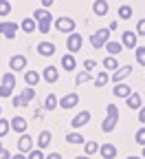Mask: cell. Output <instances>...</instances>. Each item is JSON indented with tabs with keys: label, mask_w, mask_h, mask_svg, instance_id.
<instances>
[{
	"label": "cell",
	"mask_w": 145,
	"mask_h": 159,
	"mask_svg": "<svg viewBox=\"0 0 145 159\" xmlns=\"http://www.w3.org/2000/svg\"><path fill=\"white\" fill-rule=\"evenodd\" d=\"M117 122H119V108L114 104H108V115H106V119H103V124H101V130L103 133H112L117 128Z\"/></svg>",
	"instance_id": "2"
},
{
	"label": "cell",
	"mask_w": 145,
	"mask_h": 159,
	"mask_svg": "<svg viewBox=\"0 0 145 159\" xmlns=\"http://www.w3.org/2000/svg\"><path fill=\"white\" fill-rule=\"evenodd\" d=\"M13 86H15V75L5 73L2 75V84H0V97H9L13 93Z\"/></svg>",
	"instance_id": "3"
},
{
	"label": "cell",
	"mask_w": 145,
	"mask_h": 159,
	"mask_svg": "<svg viewBox=\"0 0 145 159\" xmlns=\"http://www.w3.org/2000/svg\"><path fill=\"white\" fill-rule=\"evenodd\" d=\"M24 82H27V86H35V84H40V75H37V71H27L24 73Z\"/></svg>",
	"instance_id": "23"
},
{
	"label": "cell",
	"mask_w": 145,
	"mask_h": 159,
	"mask_svg": "<svg viewBox=\"0 0 145 159\" xmlns=\"http://www.w3.org/2000/svg\"><path fill=\"white\" fill-rule=\"evenodd\" d=\"M55 29L62 33H75V20L73 18H55Z\"/></svg>",
	"instance_id": "5"
},
{
	"label": "cell",
	"mask_w": 145,
	"mask_h": 159,
	"mask_svg": "<svg viewBox=\"0 0 145 159\" xmlns=\"http://www.w3.org/2000/svg\"><path fill=\"white\" fill-rule=\"evenodd\" d=\"M134 51H136V53H134V55H136V62H139L141 66H145V47H136Z\"/></svg>",
	"instance_id": "32"
},
{
	"label": "cell",
	"mask_w": 145,
	"mask_h": 159,
	"mask_svg": "<svg viewBox=\"0 0 145 159\" xmlns=\"http://www.w3.org/2000/svg\"><path fill=\"white\" fill-rule=\"evenodd\" d=\"M90 117H92V115H90L88 111H81L79 115L73 117V122H70V124H73V128H81V126H86V124L90 122Z\"/></svg>",
	"instance_id": "8"
},
{
	"label": "cell",
	"mask_w": 145,
	"mask_h": 159,
	"mask_svg": "<svg viewBox=\"0 0 145 159\" xmlns=\"http://www.w3.org/2000/svg\"><path fill=\"white\" fill-rule=\"evenodd\" d=\"M9 11H11V2H7V0H0V16H9Z\"/></svg>",
	"instance_id": "36"
},
{
	"label": "cell",
	"mask_w": 145,
	"mask_h": 159,
	"mask_svg": "<svg viewBox=\"0 0 145 159\" xmlns=\"http://www.w3.org/2000/svg\"><path fill=\"white\" fill-rule=\"evenodd\" d=\"M136 35H145V18L143 20H139V25H136V31H134Z\"/></svg>",
	"instance_id": "38"
},
{
	"label": "cell",
	"mask_w": 145,
	"mask_h": 159,
	"mask_svg": "<svg viewBox=\"0 0 145 159\" xmlns=\"http://www.w3.org/2000/svg\"><path fill=\"white\" fill-rule=\"evenodd\" d=\"M2 150H5V146H2V142H0V152H2Z\"/></svg>",
	"instance_id": "48"
},
{
	"label": "cell",
	"mask_w": 145,
	"mask_h": 159,
	"mask_svg": "<svg viewBox=\"0 0 145 159\" xmlns=\"http://www.w3.org/2000/svg\"><path fill=\"white\" fill-rule=\"evenodd\" d=\"M75 159H90L88 155H79V157H75Z\"/></svg>",
	"instance_id": "46"
},
{
	"label": "cell",
	"mask_w": 145,
	"mask_h": 159,
	"mask_svg": "<svg viewBox=\"0 0 145 159\" xmlns=\"http://www.w3.org/2000/svg\"><path fill=\"white\" fill-rule=\"evenodd\" d=\"M126 104H128V108L139 111V108H141V104H143V99H141V95H139V93H132V95L126 99Z\"/></svg>",
	"instance_id": "21"
},
{
	"label": "cell",
	"mask_w": 145,
	"mask_h": 159,
	"mask_svg": "<svg viewBox=\"0 0 145 159\" xmlns=\"http://www.w3.org/2000/svg\"><path fill=\"white\" fill-rule=\"evenodd\" d=\"M108 9H110V5H108V0H95L92 2V11H95V16H106L108 13Z\"/></svg>",
	"instance_id": "13"
},
{
	"label": "cell",
	"mask_w": 145,
	"mask_h": 159,
	"mask_svg": "<svg viewBox=\"0 0 145 159\" xmlns=\"http://www.w3.org/2000/svg\"><path fill=\"white\" fill-rule=\"evenodd\" d=\"M33 20L37 22V29H40V33H49V31H51L53 16H51L46 9H35V13H33Z\"/></svg>",
	"instance_id": "1"
},
{
	"label": "cell",
	"mask_w": 145,
	"mask_h": 159,
	"mask_svg": "<svg viewBox=\"0 0 145 159\" xmlns=\"http://www.w3.org/2000/svg\"><path fill=\"white\" fill-rule=\"evenodd\" d=\"M13 106H20V108H22V106H27V102H24L20 95H15V97H13Z\"/></svg>",
	"instance_id": "40"
},
{
	"label": "cell",
	"mask_w": 145,
	"mask_h": 159,
	"mask_svg": "<svg viewBox=\"0 0 145 159\" xmlns=\"http://www.w3.org/2000/svg\"><path fill=\"white\" fill-rule=\"evenodd\" d=\"M134 142H136L139 146H145V128H139V130H136V135H134Z\"/></svg>",
	"instance_id": "34"
},
{
	"label": "cell",
	"mask_w": 145,
	"mask_h": 159,
	"mask_svg": "<svg viewBox=\"0 0 145 159\" xmlns=\"http://www.w3.org/2000/svg\"><path fill=\"white\" fill-rule=\"evenodd\" d=\"M84 150H86L88 157H92L95 152H99V144H97V142H86V144H84Z\"/></svg>",
	"instance_id": "30"
},
{
	"label": "cell",
	"mask_w": 145,
	"mask_h": 159,
	"mask_svg": "<svg viewBox=\"0 0 145 159\" xmlns=\"http://www.w3.org/2000/svg\"><path fill=\"white\" fill-rule=\"evenodd\" d=\"M81 42H84V40H81L79 33H70V35L66 38V49H68L70 53H77V51L81 49Z\"/></svg>",
	"instance_id": "7"
},
{
	"label": "cell",
	"mask_w": 145,
	"mask_h": 159,
	"mask_svg": "<svg viewBox=\"0 0 145 159\" xmlns=\"http://www.w3.org/2000/svg\"><path fill=\"white\" fill-rule=\"evenodd\" d=\"M62 66L73 73V71L77 69V60H75V55H73V53H66L64 57H62Z\"/></svg>",
	"instance_id": "19"
},
{
	"label": "cell",
	"mask_w": 145,
	"mask_h": 159,
	"mask_svg": "<svg viewBox=\"0 0 145 159\" xmlns=\"http://www.w3.org/2000/svg\"><path fill=\"white\" fill-rule=\"evenodd\" d=\"M9 66H11V71H22L27 66V57L24 55H13L9 60Z\"/></svg>",
	"instance_id": "15"
},
{
	"label": "cell",
	"mask_w": 145,
	"mask_h": 159,
	"mask_svg": "<svg viewBox=\"0 0 145 159\" xmlns=\"http://www.w3.org/2000/svg\"><path fill=\"white\" fill-rule=\"evenodd\" d=\"M0 115H2V106H0Z\"/></svg>",
	"instance_id": "50"
},
{
	"label": "cell",
	"mask_w": 145,
	"mask_h": 159,
	"mask_svg": "<svg viewBox=\"0 0 145 159\" xmlns=\"http://www.w3.org/2000/svg\"><path fill=\"white\" fill-rule=\"evenodd\" d=\"M33 150V139L24 133L22 137L18 139V152H31Z\"/></svg>",
	"instance_id": "10"
},
{
	"label": "cell",
	"mask_w": 145,
	"mask_h": 159,
	"mask_svg": "<svg viewBox=\"0 0 145 159\" xmlns=\"http://www.w3.org/2000/svg\"><path fill=\"white\" fill-rule=\"evenodd\" d=\"M11 159H27V157H24V152H18V155H13Z\"/></svg>",
	"instance_id": "45"
},
{
	"label": "cell",
	"mask_w": 145,
	"mask_h": 159,
	"mask_svg": "<svg viewBox=\"0 0 145 159\" xmlns=\"http://www.w3.org/2000/svg\"><path fill=\"white\" fill-rule=\"evenodd\" d=\"M119 18H123V20L132 18V7H130V5H121V7H119Z\"/></svg>",
	"instance_id": "31"
},
{
	"label": "cell",
	"mask_w": 145,
	"mask_h": 159,
	"mask_svg": "<svg viewBox=\"0 0 145 159\" xmlns=\"http://www.w3.org/2000/svg\"><path fill=\"white\" fill-rule=\"evenodd\" d=\"M37 53L44 55V57L55 55V44H53V42H40V44H37Z\"/></svg>",
	"instance_id": "17"
},
{
	"label": "cell",
	"mask_w": 145,
	"mask_h": 159,
	"mask_svg": "<svg viewBox=\"0 0 145 159\" xmlns=\"http://www.w3.org/2000/svg\"><path fill=\"white\" fill-rule=\"evenodd\" d=\"M106 84H108V71H101V73L95 77V86L101 89V86H106Z\"/></svg>",
	"instance_id": "27"
},
{
	"label": "cell",
	"mask_w": 145,
	"mask_h": 159,
	"mask_svg": "<svg viewBox=\"0 0 145 159\" xmlns=\"http://www.w3.org/2000/svg\"><path fill=\"white\" fill-rule=\"evenodd\" d=\"M0 159H11V152H9V150L5 148L2 152H0Z\"/></svg>",
	"instance_id": "43"
},
{
	"label": "cell",
	"mask_w": 145,
	"mask_h": 159,
	"mask_svg": "<svg viewBox=\"0 0 145 159\" xmlns=\"http://www.w3.org/2000/svg\"><path fill=\"white\" fill-rule=\"evenodd\" d=\"M139 122H141V124H145V106H141V108H139Z\"/></svg>",
	"instance_id": "42"
},
{
	"label": "cell",
	"mask_w": 145,
	"mask_h": 159,
	"mask_svg": "<svg viewBox=\"0 0 145 159\" xmlns=\"http://www.w3.org/2000/svg\"><path fill=\"white\" fill-rule=\"evenodd\" d=\"M143 159H145V146H143Z\"/></svg>",
	"instance_id": "49"
},
{
	"label": "cell",
	"mask_w": 145,
	"mask_h": 159,
	"mask_svg": "<svg viewBox=\"0 0 145 159\" xmlns=\"http://www.w3.org/2000/svg\"><path fill=\"white\" fill-rule=\"evenodd\" d=\"M35 27H37V22L33 18H27V20H22V25H20V29H22L24 33H33L35 31Z\"/></svg>",
	"instance_id": "24"
},
{
	"label": "cell",
	"mask_w": 145,
	"mask_h": 159,
	"mask_svg": "<svg viewBox=\"0 0 145 159\" xmlns=\"http://www.w3.org/2000/svg\"><path fill=\"white\" fill-rule=\"evenodd\" d=\"M77 104H79V95L77 93H68V95H64V97L59 99V106L62 108H73Z\"/></svg>",
	"instance_id": "9"
},
{
	"label": "cell",
	"mask_w": 145,
	"mask_h": 159,
	"mask_svg": "<svg viewBox=\"0 0 145 159\" xmlns=\"http://www.w3.org/2000/svg\"><path fill=\"white\" fill-rule=\"evenodd\" d=\"M112 93H114V97H126V99H128V97L132 95V89H130L128 84H123V82H119V84H117V86L112 89Z\"/></svg>",
	"instance_id": "16"
},
{
	"label": "cell",
	"mask_w": 145,
	"mask_h": 159,
	"mask_svg": "<svg viewBox=\"0 0 145 159\" xmlns=\"http://www.w3.org/2000/svg\"><path fill=\"white\" fill-rule=\"evenodd\" d=\"M51 133L49 130H44V133H40V137H37V148L42 150V148H46V146H51Z\"/></svg>",
	"instance_id": "22"
},
{
	"label": "cell",
	"mask_w": 145,
	"mask_h": 159,
	"mask_svg": "<svg viewBox=\"0 0 145 159\" xmlns=\"http://www.w3.org/2000/svg\"><path fill=\"white\" fill-rule=\"evenodd\" d=\"M103 69H106V71H117L119 69V64H117V57H106V60H103Z\"/></svg>",
	"instance_id": "28"
},
{
	"label": "cell",
	"mask_w": 145,
	"mask_h": 159,
	"mask_svg": "<svg viewBox=\"0 0 145 159\" xmlns=\"http://www.w3.org/2000/svg\"><path fill=\"white\" fill-rule=\"evenodd\" d=\"M130 73H132V66H130V64H126V66H119V69L112 73V80L119 84V82H123V80H126Z\"/></svg>",
	"instance_id": "11"
},
{
	"label": "cell",
	"mask_w": 145,
	"mask_h": 159,
	"mask_svg": "<svg viewBox=\"0 0 145 159\" xmlns=\"http://www.w3.org/2000/svg\"><path fill=\"white\" fill-rule=\"evenodd\" d=\"M42 77L46 80L49 84H55L57 80H59V71H57L55 66H46V69H44V75H42Z\"/></svg>",
	"instance_id": "18"
},
{
	"label": "cell",
	"mask_w": 145,
	"mask_h": 159,
	"mask_svg": "<svg viewBox=\"0 0 145 159\" xmlns=\"http://www.w3.org/2000/svg\"><path fill=\"white\" fill-rule=\"evenodd\" d=\"M121 44L126 49H136V33L134 31H126L123 38H121Z\"/></svg>",
	"instance_id": "14"
},
{
	"label": "cell",
	"mask_w": 145,
	"mask_h": 159,
	"mask_svg": "<svg viewBox=\"0 0 145 159\" xmlns=\"http://www.w3.org/2000/svg\"><path fill=\"white\" fill-rule=\"evenodd\" d=\"M128 159H143V157H136V155H132V157H128Z\"/></svg>",
	"instance_id": "47"
},
{
	"label": "cell",
	"mask_w": 145,
	"mask_h": 159,
	"mask_svg": "<svg viewBox=\"0 0 145 159\" xmlns=\"http://www.w3.org/2000/svg\"><path fill=\"white\" fill-rule=\"evenodd\" d=\"M18 22H0V35H5L7 40H13L18 33Z\"/></svg>",
	"instance_id": "6"
},
{
	"label": "cell",
	"mask_w": 145,
	"mask_h": 159,
	"mask_svg": "<svg viewBox=\"0 0 145 159\" xmlns=\"http://www.w3.org/2000/svg\"><path fill=\"white\" fill-rule=\"evenodd\" d=\"M108 35H110V29H99V31H95V35L90 38V44H92L95 49L106 47V44H108Z\"/></svg>",
	"instance_id": "4"
},
{
	"label": "cell",
	"mask_w": 145,
	"mask_h": 159,
	"mask_svg": "<svg viewBox=\"0 0 145 159\" xmlns=\"http://www.w3.org/2000/svg\"><path fill=\"white\" fill-rule=\"evenodd\" d=\"M44 159H62V155H59V152H51V155L44 157Z\"/></svg>",
	"instance_id": "44"
},
{
	"label": "cell",
	"mask_w": 145,
	"mask_h": 159,
	"mask_svg": "<svg viewBox=\"0 0 145 159\" xmlns=\"http://www.w3.org/2000/svg\"><path fill=\"white\" fill-rule=\"evenodd\" d=\"M106 49H108V53H110V55L114 57L117 53H121V51H123V44H121V42H110V40H108Z\"/></svg>",
	"instance_id": "25"
},
{
	"label": "cell",
	"mask_w": 145,
	"mask_h": 159,
	"mask_svg": "<svg viewBox=\"0 0 145 159\" xmlns=\"http://www.w3.org/2000/svg\"><path fill=\"white\" fill-rule=\"evenodd\" d=\"M9 130H11V122H7V119H0V137H5Z\"/></svg>",
	"instance_id": "35"
},
{
	"label": "cell",
	"mask_w": 145,
	"mask_h": 159,
	"mask_svg": "<svg viewBox=\"0 0 145 159\" xmlns=\"http://www.w3.org/2000/svg\"><path fill=\"white\" fill-rule=\"evenodd\" d=\"M27 126H29V124H27L24 117H13V119H11V130H15L18 135H20V133L24 135V133H27Z\"/></svg>",
	"instance_id": "12"
},
{
	"label": "cell",
	"mask_w": 145,
	"mask_h": 159,
	"mask_svg": "<svg viewBox=\"0 0 145 159\" xmlns=\"http://www.w3.org/2000/svg\"><path fill=\"white\" fill-rule=\"evenodd\" d=\"M20 97H22V99H24V102L29 104V102H31V99L35 97V89H31V86H29V89H24V91H22V95H20Z\"/></svg>",
	"instance_id": "33"
},
{
	"label": "cell",
	"mask_w": 145,
	"mask_h": 159,
	"mask_svg": "<svg viewBox=\"0 0 145 159\" xmlns=\"http://www.w3.org/2000/svg\"><path fill=\"white\" fill-rule=\"evenodd\" d=\"M84 66H86V71H95L97 62H95V60H86V62H84Z\"/></svg>",
	"instance_id": "41"
},
{
	"label": "cell",
	"mask_w": 145,
	"mask_h": 159,
	"mask_svg": "<svg viewBox=\"0 0 145 159\" xmlns=\"http://www.w3.org/2000/svg\"><path fill=\"white\" fill-rule=\"evenodd\" d=\"M55 106H59V99H57L55 95H49V97L44 99V108H46V111H53Z\"/></svg>",
	"instance_id": "29"
},
{
	"label": "cell",
	"mask_w": 145,
	"mask_h": 159,
	"mask_svg": "<svg viewBox=\"0 0 145 159\" xmlns=\"http://www.w3.org/2000/svg\"><path fill=\"white\" fill-rule=\"evenodd\" d=\"M66 142L75 146V144H86V139H84V137H81L79 133H68V135H66Z\"/></svg>",
	"instance_id": "26"
},
{
	"label": "cell",
	"mask_w": 145,
	"mask_h": 159,
	"mask_svg": "<svg viewBox=\"0 0 145 159\" xmlns=\"http://www.w3.org/2000/svg\"><path fill=\"white\" fill-rule=\"evenodd\" d=\"M27 159H44V155H42V150H40V148H37V150H31Z\"/></svg>",
	"instance_id": "39"
},
{
	"label": "cell",
	"mask_w": 145,
	"mask_h": 159,
	"mask_svg": "<svg viewBox=\"0 0 145 159\" xmlns=\"http://www.w3.org/2000/svg\"><path fill=\"white\" fill-rule=\"evenodd\" d=\"M99 152H101L103 159H114V157H117V148H114L112 144H103V146H99Z\"/></svg>",
	"instance_id": "20"
},
{
	"label": "cell",
	"mask_w": 145,
	"mask_h": 159,
	"mask_svg": "<svg viewBox=\"0 0 145 159\" xmlns=\"http://www.w3.org/2000/svg\"><path fill=\"white\" fill-rule=\"evenodd\" d=\"M88 80H90V73H77V84H84V82H88Z\"/></svg>",
	"instance_id": "37"
}]
</instances>
